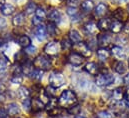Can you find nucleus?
I'll list each match as a JSON object with an SVG mask.
<instances>
[{"mask_svg": "<svg viewBox=\"0 0 129 118\" xmlns=\"http://www.w3.org/2000/svg\"><path fill=\"white\" fill-rule=\"evenodd\" d=\"M58 104L63 108H70L71 106L77 104L76 94L71 90H64L58 99Z\"/></svg>", "mask_w": 129, "mask_h": 118, "instance_id": "f257e3e1", "label": "nucleus"}, {"mask_svg": "<svg viewBox=\"0 0 129 118\" xmlns=\"http://www.w3.org/2000/svg\"><path fill=\"white\" fill-rule=\"evenodd\" d=\"M33 65L36 69H40V70L45 71V70H49L51 68L52 63H51V60L49 57L44 56V55H39L34 59Z\"/></svg>", "mask_w": 129, "mask_h": 118, "instance_id": "f03ea898", "label": "nucleus"}, {"mask_svg": "<svg viewBox=\"0 0 129 118\" xmlns=\"http://www.w3.org/2000/svg\"><path fill=\"white\" fill-rule=\"evenodd\" d=\"M72 49L74 50V52L82 55L83 57H89L92 54L91 48L88 46V44H86V43H84L82 41L77 42V43H74L72 45Z\"/></svg>", "mask_w": 129, "mask_h": 118, "instance_id": "7ed1b4c3", "label": "nucleus"}, {"mask_svg": "<svg viewBox=\"0 0 129 118\" xmlns=\"http://www.w3.org/2000/svg\"><path fill=\"white\" fill-rule=\"evenodd\" d=\"M49 85L54 88H59L65 84V77L61 72H52L49 76Z\"/></svg>", "mask_w": 129, "mask_h": 118, "instance_id": "20e7f679", "label": "nucleus"}, {"mask_svg": "<svg viewBox=\"0 0 129 118\" xmlns=\"http://www.w3.org/2000/svg\"><path fill=\"white\" fill-rule=\"evenodd\" d=\"M114 76L112 74L106 73V74H98L96 75V79H95V83L97 86L103 87V86H107L110 85L111 83L114 82Z\"/></svg>", "mask_w": 129, "mask_h": 118, "instance_id": "39448f33", "label": "nucleus"}, {"mask_svg": "<svg viewBox=\"0 0 129 118\" xmlns=\"http://www.w3.org/2000/svg\"><path fill=\"white\" fill-rule=\"evenodd\" d=\"M62 49V46H61V43L60 42H57V41H52V42H49L45 45L44 47V51L47 55L49 56H53V55H56L60 52V50Z\"/></svg>", "mask_w": 129, "mask_h": 118, "instance_id": "423d86ee", "label": "nucleus"}, {"mask_svg": "<svg viewBox=\"0 0 129 118\" xmlns=\"http://www.w3.org/2000/svg\"><path fill=\"white\" fill-rule=\"evenodd\" d=\"M68 62L72 65V66H80L84 63V57L76 52H72L68 55Z\"/></svg>", "mask_w": 129, "mask_h": 118, "instance_id": "0eeeda50", "label": "nucleus"}, {"mask_svg": "<svg viewBox=\"0 0 129 118\" xmlns=\"http://www.w3.org/2000/svg\"><path fill=\"white\" fill-rule=\"evenodd\" d=\"M110 108L113 114H121L125 109V103L122 101H111Z\"/></svg>", "mask_w": 129, "mask_h": 118, "instance_id": "6e6552de", "label": "nucleus"}, {"mask_svg": "<svg viewBox=\"0 0 129 118\" xmlns=\"http://www.w3.org/2000/svg\"><path fill=\"white\" fill-rule=\"evenodd\" d=\"M111 54L114 56V58L116 59V60H123V59L126 57L123 48L120 47V46H117V45L112 46V48H111Z\"/></svg>", "mask_w": 129, "mask_h": 118, "instance_id": "1a4fd4ad", "label": "nucleus"}, {"mask_svg": "<svg viewBox=\"0 0 129 118\" xmlns=\"http://www.w3.org/2000/svg\"><path fill=\"white\" fill-rule=\"evenodd\" d=\"M47 28L44 26V25H38L36 26V29H35V37L39 40V41H43L46 39L47 37Z\"/></svg>", "mask_w": 129, "mask_h": 118, "instance_id": "9d476101", "label": "nucleus"}, {"mask_svg": "<svg viewBox=\"0 0 129 118\" xmlns=\"http://www.w3.org/2000/svg\"><path fill=\"white\" fill-rule=\"evenodd\" d=\"M21 69H22L23 74H25L26 76H31L35 67L33 65V62H31L30 60H26L25 62H23L21 64Z\"/></svg>", "mask_w": 129, "mask_h": 118, "instance_id": "9b49d317", "label": "nucleus"}, {"mask_svg": "<svg viewBox=\"0 0 129 118\" xmlns=\"http://www.w3.org/2000/svg\"><path fill=\"white\" fill-rule=\"evenodd\" d=\"M61 13L57 10V9H53L49 12L48 14V19H49V22H52V23H55V24H58L61 22Z\"/></svg>", "mask_w": 129, "mask_h": 118, "instance_id": "f8f14e48", "label": "nucleus"}, {"mask_svg": "<svg viewBox=\"0 0 129 118\" xmlns=\"http://www.w3.org/2000/svg\"><path fill=\"white\" fill-rule=\"evenodd\" d=\"M114 18H115V20H118V21H121V22H125L128 19V11H125L122 8H118L114 12Z\"/></svg>", "mask_w": 129, "mask_h": 118, "instance_id": "ddd939ff", "label": "nucleus"}, {"mask_svg": "<svg viewBox=\"0 0 129 118\" xmlns=\"http://www.w3.org/2000/svg\"><path fill=\"white\" fill-rule=\"evenodd\" d=\"M84 70L90 75H98L99 74V66L95 62H89L85 65Z\"/></svg>", "mask_w": 129, "mask_h": 118, "instance_id": "4468645a", "label": "nucleus"}, {"mask_svg": "<svg viewBox=\"0 0 129 118\" xmlns=\"http://www.w3.org/2000/svg\"><path fill=\"white\" fill-rule=\"evenodd\" d=\"M0 11L4 16H10L15 12V7L12 4H8V3H4L3 5H1L0 7Z\"/></svg>", "mask_w": 129, "mask_h": 118, "instance_id": "2eb2a0df", "label": "nucleus"}, {"mask_svg": "<svg viewBox=\"0 0 129 118\" xmlns=\"http://www.w3.org/2000/svg\"><path fill=\"white\" fill-rule=\"evenodd\" d=\"M123 29H124V24H123V22L118 21V20H114V21L111 22L110 31H111L112 33L118 34V33H120Z\"/></svg>", "mask_w": 129, "mask_h": 118, "instance_id": "dca6fc26", "label": "nucleus"}, {"mask_svg": "<svg viewBox=\"0 0 129 118\" xmlns=\"http://www.w3.org/2000/svg\"><path fill=\"white\" fill-rule=\"evenodd\" d=\"M6 112H7L8 115H10V116H14V115H17V114L20 113V108H19V106H18L17 103L12 102V103H9V104L7 105Z\"/></svg>", "mask_w": 129, "mask_h": 118, "instance_id": "f3484780", "label": "nucleus"}, {"mask_svg": "<svg viewBox=\"0 0 129 118\" xmlns=\"http://www.w3.org/2000/svg\"><path fill=\"white\" fill-rule=\"evenodd\" d=\"M111 20L109 18H101L99 21H98V29L101 30V31H108L110 30V25H111Z\"/></svg>", "mask_w": 129, "mask_h": 118, "instance_id": "a211bd4d", "label": "nucleus"}, {"mask_svg": "<svg viewBox=\"0 0 129 118\" xmlns=\"http://www.w3.org/2000/svg\"><path fill=\"white\" fill-rule=\"evenodd\" d=\"M113 68H114L115 72L120 74V75H122L126 72V66H125V64L122 60H116L113 63Z\"/></svg>", "mask_w": 129, "mask_h": 118, "instance_id": "6ab92c4d", "label": "nucleus"}, {"mask_svg": "<svg viewBox=\"0 0 129 118\" xmlns=\"http://www.w3.org/2000/svg\"><path fill=\"white\" fill-rule=\"evenodd\" d=\"M97 40H98V44L100 46L105 47L111 43V36L108 34H100V35H98Z\"/></svg>", "mask_w": 129, "mask_h": 118, "instance_id": "aec40b11", "label": "nucleus"}, {"mask_svg": "<svg viewBox=\"0 0 129 118\" xmlns=\"http://www.w3.org/2000/svg\"><path fill=\"white\" fill-rule=\"evenodd\" d=\"M45 105L46 104L44 102H42L39 98H34L32 101V107H31V109H33L34 112H39V111H41V110H43L45 108Z\"/></svg>", "mask_w": 129, "mask_h": 118, "instance_id": "412c9836", "label": "nucleus"}, {"mask_svg": "<svg viewBox=\"0 0 129 118\" xmlns=\"http://www.w3.org/2000/svg\"><path fill=\"white\" fill-rule=\"evenodd\" d=\"M12 23L14 26H22L25 23V14L24 13H18L15 15L12 19Z\"/></svg>", "mask_w": 129, "mask_h": 118, "instance_id": "4be33fe9", "label": "nucleus"}, {"mask_svg": "<svg viewBox=\"0 0 129 118\" xmlns=\"http://www.w3.org/2000/svg\"><path fill=\"white\" fill-rule=\"evenodd\" d=\"M68 36H69V40H70L72 43H77V42L82 41V38H81L80 33L75 29L70 30V32H69V34H68Z\"/></svg>", "mask_w": 129, "mask_h": 118, "instance_id": "5701e85b", "label": "nucleus"}, {"mask_svg": "<svg viewBox=\"0 0 129 118\" xmlns=\"http://www.w3.org/2000/svg\"><path fill=\"white\" fill-rule=\"evenodd\" d=\"M110 54H111V52L106 47H102V48H99L97 50V56H98V58L100 59V60H102V61L109 58Z\"/></svg>", "mask_w": 129, "mask_h": 118, "instance_id": "b1692460", "label": "nucleus"}, {"mask_svg": "<svg viewBox=\"0 0 129 118\" xmlns=\"http://www.w3.org/2000/svg\"><path fill=\"white\" fill-rule=\"evenodd\" d=\"M81 9L85 12H90L93 10L94 8V2L92 0H84L83 2H81V5H80Z\"/></svg>", "mask_w": 129, "mask_h": 118, "instance_id": "393cba45", "label": "nucleus"}, {"mask_svg": "<svg viewBox=\"0 0 129 118\" xmlns=\"http://www.w3.org/2000/svg\"><path fill=\"white\" fill-rule=\"evenodd\" d=\"M84 29H85V31L88 34L94 35V34H96L97 31H98V26H97V24L93 23V22H88V23H86L84 25Z\"/></svg>", "mask_w": 129, "mask_h": 118, "instance_id": "a878e982", "label": "nucleus"}, {"mask_svg": "<svg viewBox=\"0 0 129 118\" xmlns=\"http://www.w3.org/2000/svg\"><path fill=\"white\" fill-rule=\"evenodd\" d=\"M106 12H107V6L104 3H99L95 7V16L101 17V16L105 15Z\"/></svg>", "mask_w": 129, "mask_h": 118, "instance_id": "bb28decb", "label": "nucleus"}, {"mask_svg": "<svg viewBox=\"0 0 129 118\" xmlns=\"http://www.w3.org/2000/svg\"><path fill=\"white\" fill-rule=\"evenodd\" d=\"M18 44L23 47V48H26L28 47L29 45H31V39L27 36V35H22L18 38Z\"/></svg>", "mask_w": 129, "mask_h": 118, "instance_id": "cd10ccee", "label": "nucleus"}, {"mask_svg": "<svg viewBox=\"0 0 129 118\" xmlns=\"http://www.w3.org/2000/svg\"><path fill=\"white\" fill-rule=\"evenodd\" d=\"M123 91L121 88H116L113 90L112 92V96H111V101H121V99L123 98Z\"/></svg>", "mask_w": 129, "mask_h": 118, "instance_id": "c85d7f7f", "label": "nucleus"}, {"mask_svg": "<svg viewBox=\"0 0 129 118\" xmlns=\"http://www.w3.org/2000/svg\"><path fill=\"white\" fill-rule=\"evenodd\" d=\"M17 93H18V96H19L21 99H26V98H28L29 95H30V91L28 90L27 87H24V86H21L20 88L18 89Z\"/></svg>", "mask_w": 129, "mask_h": 118, "instance_id": "c756f323", "label": "nucleus"}, {"mask_svg": "<svg viewBox=\"0 0 129 118\" xmlns=\"http://www.w3.org/2000/svg\"><path fill=\"white\" fill-rule=\"evenodd\" d=\"M36 8H37V7H36V5H35L34 2H29V3L27 4V6H26L25 14H26L27 16H31L33 13H35Z\"/></svg>", "mask_w": 129, "mask_h": 118, "instance_id": "7c9ffc66", "label": "nucleus"}, {"mask_svg": "<svg viewBox=\"0 0 129 118\" xmlns=\"http://www.w3.org/2000/svg\"><path fill=\"white\" fill-rule=\"evenodd\" d=\"M66 12H67V14H68L69 16L72 17V19L75 18L74 20H76V18L78 17V10H77V8L74 7V6H69V7H67Z\"/></svg>", "mask_w": 129, "mask_h": 118, "instance_id": "2f4dec72", "label": "nucleus"}, {"mask_svg": "<svg viewBox=\"0 0 129 118\" xmlns=\"http://www.w3.org/2000/svg\"><path fill=\"white\" fill-rule=\"evenodd\" d=\"M46 28H47V33H48L50 36H55V35H56L57 27H56V24H55V23L49 22Z\"/></svg>", "mask_w": 129, "mask_h": 118, "instance_id": "473e14b6", "label": "nucleus"}, {"mask_svg": "<svg viewBox=\"0 0 129 118\" xmlns=\"http://www.w3.org/2000/svg\"><path fill=\"white\" fill-rule=\"evenodd\" d=\"M78 84H79V87L81 89L87 90V89L90 88V81L87 80L86 78H80L78 80Z\"/></svg>", "mask_w": 129, "mask_h": 118, "instance_id": "72a5a7b5", "label": "nucleus"}, {"mask_svg": "<svg viewBox=\"0 0 129 118\" xmlns=\"http://www.w3.org/2000/svg\"><path fill=\"white\" fill-rule=\"evenodd\" d=\"M43 73H44L43 70H40V69H36V68H35L34 71L32 72V74H31V77H32L33 79L39 81V80L42 79V77H43Z\"/></svg>", "mask_w": 129, "mask_h": 118, "instance_id": "f704fd0d", "label": "nucleus"}, {"mask_svg": "<svg viewBox=\"0 0 129 118\" xmlns=\"http://www.w3.org/2000/svg\"><path fill=\"white\" fill-rule=\"evenodd\" d=\"M22 106H23V108H24L25 111H30V109H31V107H32V100H31L29 97L26 98V99H23V101H22Z\"/></svg>", "mask_w": 129, "mask_h": 118, "instance_id": "c9c22d12", "label": "nucleus"}, {"mask_svg": "<svg viewBox=\"0 0 129 118\" xmlns=\"http://www.w3.org/2000/svg\"><path fill=\"white\" fill-rule=\"evenodd\" d=\"M35 16L43 20L46 17V11L42 7H37L36 8V11H35Z\"/></svg>", "mask_w": 129, "mask_h": 118, "instance_id": "e433bc0d", "label": "nucleus"}, {"mask_svg": "<svg viewBox=\"0 0 129 118\" xmlns=\"http://www.w3.org/2000/svg\"><path fill=\"white\" fill-rule=\"evenodd\" d=\"M80 110H81V108H80V106L77 105V104H75V105L71 106L70 108H68V112H69L71 115H75V116H76V115H79Z\"/></svg>", "mask_w": 129, "mask_h": 118, "instance_id": "4c0bfd02", "label": "nucleus"}, {"mask_svg": "<svg viewBox=\"0 0 129 118\" xmlns=\"http://www.w3.org/2000/svg\"><path fill=\"white\" fill-rule=\"evenodd\" d=\"M55 89L54 87H52V86H48V87H46L45 89V93L47 94V96L49 97V98H53V97H55V95H56V92H55Z\"/></svg>", "mask_w": 129, "mask_h": 118, "instance_id": "58836bf2", "label": "nucleus"}, {"mask_svg": "<svg viewBox=\"0 0 129 118\" xmlns=\"http://www.w3.org/2000/svg\"><path fill=\"white\" fill-rule=\"evenodd\" d=\"M97 118H114V116L108 111H100L97 113Z\"/></svg>", "mask_w": 129, "mask_h": 118, "instance_id": "ea45409f", "label": "nucleus"}, {"mask_svg": "<svg viewBox=\"0 0 129 118\" xmlns=\"http://www.w3.org/2000/svg\"><path fill=\"white\" fill-rule=\"evenodd\" d=\"M10 81H11L12 84H21L22 81H23V78H22V76H20V75H14V76L11 78Z\"/></svg>", "mask_w": 129, "mask_h": 118, "instance_id": "a19ab883", "label": "nucleus"}, {"mask_svg": "<svg viewBox=\"0 0 129 118\" xmlns=\"http://www.w3.org/2000/svg\"><path fill=\"white\" fill-rule=\"evenodd\" d=\"M24 51H25V53L28 54V55H33V54H35V53L37 52V48H36L35 46H33V45H29L28 47L25 48Z\"/></svg>", "mask_w": 129, "mask_h": 118, "instance_id": "79ce46f5", "label": "nucleus"}, {"mask_svg": "<svg viewBox=\"0 0 129 118\" xmlns=\"http://www.w3.org/2000/svg\"><path fill=\"white\" fill-rule=\"evenodd\" d=\"M71 43H72V42H71L70 40L64 39V40L62 41V43H61V46H62V48H64V49H68V48L72 47V44H71Z\"/></svg>", "mask_w": 129, "mask_h": 118, "instance_id": "37998d69", "label": "nucleus"}, {"mask_svg": "<svg viewBox=\"0 0 129 118\" xmlns=\"http://www.w3.org/2000/svg\"><path fill=\"white\" fill-rule=\"evenodd\" d=\"M6 26H7L6 20L4 18L0 17V32H2V31H4V30L6 29Z\"/></svg>", "mask_w": 129, "mask_h": 118, "instance_id": "c03bdc74", "label": "nucleus"}, {"mask_svg": "<svg viewBox=\"0 0 129 118\" xmlns=\"http://www.w3.org/2000/svg\"><path fill=\"white\" fill-rule=\"evenodd\" d=\"M123 98H124V103H125V105H126L127 107H129V88L124 92Z\"/></svg>", "mask_w": 129, "mask_h": 118, "instance_id": "a18cd8bd", "label": "nucleus"}, {"mask_svg": "<svg viewBox=\"0 0 129 118\" xmlns=\"http://www.w3.org/2000/svg\"><path fill=\"white\" fill-rule=\"evenodd\" d=\"M32 23L34 25H36V26H38V25H41V23H42V19H40V18H38V17H34L32 19Z\"/></svg>", "mask_w": 129, "mask_h": 118, "instance_id": "49530a36", "label": "nucleus"}, {"mask_svg": "<svg viewBox=\"0 0 129 118\" xmlns=\"http://www.w3.org/2000/svg\"><path fill=\"white\" fill-rule=\"evenodd\" d=\"M7 63H8V60H7V58L0 56V65H1V67H5Z\"/></svg>", "mask_w": 129, "mask_h": 118, "instance_id": "de8ad7c7", "label": "nucleus"}, {"mask_svg": "<svg viewBox=\"0 0 129 118\" xmlns=\"http://www.w3.org/2000/svg\"><path fill=\"white\" fill-rule=\"evenodd\" d=\"M6 73H7V69L5 67H1L0 68V78H4L6 76Z\"/></svg>", "mask_w": 129, "mask_h": 118, "instance_id": "09e8293b", "label": "nucleus"}, {"mask_svg": "<svg viewBox=\"0 0 129 118\" xmlns=\"http://www.w3.org/2000/svg\"><path fill=\"white\" fill-rule=\"evenodd\" d=\"M6 91V86L2 82H0V94H3Z\"/></svg>", "mask_w": 129, "mask_h": 118, "instance_id": "8fccbe9b", "label": "nucleus"}, {"mask_svg": "<svg viewBox=\"0 0 129 118\" xmlns=\"http://www.w3.org/2000/svg\"><path fill=\"white\" fill-rule=\"evenodd\" d=\"M124 82H125V84L129 85V74H127V75L124 77Z\"/></svg>", "mask_w": 129, "mask_h": 118, "instance_id": "3c124183", "label": "nucleus"}, {"mask_svg": "<svg viewBox=\"0 0 129 118\" xmlns=\"http://www.w3.org/2000/svg\"><path fill=\"white\" fill-rule=\"evenodd\" d=\"M14 1H15L17 4H24L27 0H14Z\"/></svg>", "mask_w": 129, "mask_h": 118, "instance_id": "603ef678", "label": "nucleus"}, {"mask_svg": "<svg viewBox=\"0 0 129 118\" xmlns=\"http://www.w3.org/2000/svg\"><path fill=\"white\" fill-rule=\"evenodd\" d=\"M4 44H5V43H4V40H3V39H1V38H0V46H3V45H4Z\"/></svg>", "mask_w": 129, "mask_h": 118, "instance_id": "864d4df0", "label": "nucleus"}, {"mask_svg": "<svg viewBox=\"0 0 129 118\" xmlns=\"http://www.w3.org/2000/svg\"><path fill=\"white\" fill-rule=\"evenodd\" d=\"M75 118H86V117H84V116H82V115H76Z\"/></svg>", "mask_w": 129, "mask_h": 118, "instance_id": "5fc2aeb1", "label": "nucleus"}, {"mask_svg": "<svg viewBox=\"0 0 129 118\" xmlns=\"http://www.w3.org/2000/svg\"><path fill=\"white\" fill-rule=\"evenodd\" d=\"M114 1H116V2H119V1H123V0H114Z\"/></svg>", "mask_w": 129, "mask_h": 118, "instance_id": "6e6d98bb", "label": "nucleus"}, {"mask_svg": "<svg viewBox=\"0 0 129 118\" xmlns=\"http://www.w3.org/2000/svg\"><path fill=\"white\" fill-rule=\"evenodd\" d=\"M50 118H57V116H51Z\"/></svg>", "mask_w": 129, "mask_h": 118, "instance_id": "4d7b16f0", "label": "nucleus"}, {"mask_svg": "<svg viewBox=\"0 0 129 118\" xmlns=\"http://www.w3.org/2000/svg\"><path fill=\"white\" fill-rule=\"evenodd\" d=\"M124 2H129V0H123Z\"/></svg>", "mask_w": 129, "mask_h": 118, "instance_id": "13d9d810", "label": "nucleus"}, {"mask_svg": "<svg viewBox=\"0 0 129 118\" xmlns=\"http://www.w3.org/2000/svg\"><path fill=\"white\" fill-rule=\"evenodd\" d=\"M128 13H129V6H128Z\"/></svg>", "mask_w": 129, "mask_h": 118, "instance_id": "bf43d9fd", "label": "nucleus"}, {"mask_svg": "<svg viewBox=\"0 0 129 118\" xmlns=\"http://www.w3.org/2000/svg\"><path fill=\"white\" fill-rule=\"evenodd\" d=\"M128 64H129V59H128Z\"/></svg>", "mask_w": 129, "mask_h": 118, "instance_id": "052dcab7", "label": "nucleus"}]
</instances>
